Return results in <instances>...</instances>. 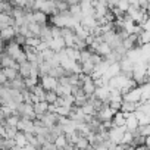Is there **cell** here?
<instances>
[{"instance_id":"obj_27","label":"cell","mask_w":150,"mask_h":150,"mask_svg":"<svg viewBox=\"0 0 150 150\" xmlns=\"http://www.w3.org/2000/svg\"><path fill=\"white\" fill-rule=\"evenodd\" d=\"M140 90H141V102H146L150 99V86L149 83H144V84H140Z\"/></svg>"},{"instance_id":"obj_34","label":"cell","mask_w":150,"mask_h":150,"mask_svg":"<svg viewBox=\"0 0 150 150\" xmlns=\"http://www.w3.org/2000/svg\"><path fill=\"white\" fill-rule=\"evenodd\" d=\"M81 109H83L84 115H96V109H94V106L91 105V102H88V100L81 106Z\"/></svg>"},{"instance_id":"obj_42","label":"cell","mask_w":150,"mask_h":150,"mask_svg":"<svg viewBox=\"0 0 150 150\" xmlns=\"http://www.w3.org/2000/svg\"><path fill=\"white\" fill-rule=\"evenodd\" d=\"M69 110H71V106H56V113L57 115H63V116H68V113H69Z\"/></svg>"},{"instance_id":"obj_26","label":"cell","mask_w":150,"mask_h":150,"mask_svg":"<svg viewBox=\"0 0 150 150\" xmlns=\"http://www.w3.org/2000/svg\"><path fill=\"white\" fill-rule=\"evenodd\" d=\"M110 50H112V49L109 47V44H108V43H105V41H102V43H100V44L96 47V50H94V52H96L97 54H100L102 57H105V56H106Z\"/></svg>"},{"instance_id":"obj_44","label":"cell","mask_w":150,"mask_h":150,"mask_svg":"<svg viewBox=\"0 0 150 150\" xmlns=\"http://www.w3.org/2000/svg\"><path fill=\"white\" fill-rule=\"evenodd\" d=\"M90 60H91V63H93V65H97V63H100V62L103 60V57H102L100 54H97L96 52H91V56H90Z\"/></svg>"},{"instance_id":"obj_23","label":"cell","mask_w":150,"mask_h":150,"mask_svg":"<svg viewBox=\"0 0 150 150\" xmlns=\"http://www.w3.org/2000/svg\"><path fill=\"white\" fill-rule=\"evenodd\" d=\"M134 115L138 121V125H144V124H150V115L147 113H143L140 110H134Z\"/></svg>"},{"instance_id":"obj_46","label":"cell","mask_w":150,"mask_h":150,"mask_svg":"<svg viewBox=\"0 0 150 150\" xmlns=\"http://www.w3.org/2000/svg\"><path fill=\"white\" fill-rule=\"evenodd\" d=\"M9 2H11L13 6H21V8H24V6L27 5V0H9Z\"/></svg>"},{"instance_id":"obj_22","label":"cell","mask_w":150,"mask_h":150,"mask_svg":"<svg viewBox=\"0 0 150 150\" xmlns=\"http://www.w3.org/2000/svg\"><path fill=\"white\" fill-rule=\"evenodd\" d=\"M83 15H94V6L90 2H80Z\"/></svg>"},{"instance_id":"obj_29","label":"cell","mask_w":150,"mask_h":150,"mask_svg":"<svg viewBox=\"0 0 150 150\" xmlns=\"http://www.w3.org/2000/svg\"><path fill=\"white\" fill-rule=\"evenodd\" d=\"M93 69H94V65L91 63V60H90V59H88V60L81 62V72H83V74H86V75H91Z\"/></svg>"},{"instance_id":"obj_12","label":"cell","mask_w":150,"mask_h":150,"mask_svg":"<svg viewBox=\"0 0 150 150\" xmlns=\"http://www.w3.org/2000/svg\"><path fill=\"white\" fill-rule=\"evenodd\" d=\"M33 21L37 22L38 25H44L49 22V15H46L41 11H33Z\"/></svg>"},{"instance_id":"obj_43","label":"cell","mask_w":150,"mask_h":150,"mask_svg":"<svg viewBox=\"0 0 150 150\" xmlns=\"http://www.w3.org/2000/svg\"><path fill=\"white\" fill-rule=\"evenodd\" d=\"M128 6H129V3L127 2V0H118V2H116V8H118L121 12H124V13H125V11L128 9Z\"/></svg>"},{"instance_id":"obj_19","label":"cell","mask_w":150,"mask_h":150,"mask_svg":"<svg viewBox=\"0 0 150 150\" xmlns=\"http://www.w3.org/2000/svg\"><path fill=\"white\" fill-rule=\"evenodd\" d=\"M71 88H72V86H71V84H68V86L57 84V86H56V88H54L53 91L56 93V96H57V97H62V96H65V94L71 93Z\"/></svg>"},{"instance_id":"obj_41","label":"cell","mask_w":150,"mask_h":150,"mask_svg":"<svg viewBox=\"0 0 150 150\" xmlns=\"http://www.w3.org/2000/svg\"><path fill=\"white\" fill-rule=\"evenodd\" d=\"M35 84H38V80H33V78H30V77H25V78H24V86H25L27 90L33 88Z\"/></svg>"},{"instance_id":"obj_10","label":"cell","mask_w":150,"mask_h":150,"mask_svg":"<svg viewBox=\"0 0 150 150\" xmlns=\"http://www.w3.org/2000/svg\"><path fill=\"white\" fill-rule=\"evenodd\" d=\"M93 94H94V97H96V99H99V100L105 102V100H108V96H109V88H108V86H100V87H96V88H94V91H93Z\"/></svg>"},{"instance_id":"obj_36","label":"cell","mask_w":150,"mask_h":150,"mask_svg":"<svg viewBox=\"0 0 150 150\" xmlns=\"http://www.w3.org/2000/svg\"><path fill=\"white\" fill-rule=\"evenodd\" d=\"M18 121H19V116H18V115H13V113L5 118V124L9 125V127H16Z\"/></svg>"},{"instance_id":"obj_11","label":"cell","mask_w":150,"mask_h":150,"mask_svg":"<svg viewBox=\"0 0 150 150\" xmlns=\"http://www.w3.org/2000/svg\"><path fill=\"white\" fill-rule=\"evenodd\" d=\"M13 35H15V30H13L12 25L5 27V28H0V40H3L5 43L9 41V40H12Z\"/></svg>"},{"instance_id":"obj_21","label":"cell","mask_w":150,"mask_h":150,"mask_svg":"<svg viewBox=\"0 0 150 150\" xmlns=\"http://www.w3.org/2000/svg\"><path fill=\"white\" fill-rule=\"evenodd\" d=\"M9 25H13V18L11 15L0 12V28H5V27H9Z\"/></svg>"},{"instance_id":"obj_18","label":"cell","mask_w":150,"mask_h":150,"mask_svg":"<svg viewBox=\"0 0 150 150\" xmlns=\"http://www.w3.org/2000/svg\"><path fill=\"white\" fill-rule=\"evenodd\" d=\"M63 50H65V54H66L69 59L80 62V50H78V49H75V47H65Z\"/></svg>"},{"instance_id":"obj_17","label":"cell","mask_w":150,"mask_h":150,"mask_svg":"<svg viewBox=\"0 0 150 150\" xmlns=\"http://www.w3.org/2000/svg\"><path fill=\"white\" fill-rule=\"evenodd\" d=\"M33 109H34L35 115L46 113L47 109H49V103L47 102H35V103H33Z\"/></svg>"},{"instance_id":"obj_45","label":"cell","mask_w":150,"mask_h":150,"mask_svg":"<svg viewBox=\"0 0 150 150\" xmlns=\"http://www.w3.org/2000/svg\"><path fill=\"white\" fill-rule=\"evenodd\" d=\"M50 31H52V38H54V37H60V28H59V27L52 25V27H50Z\"/></svg>"},{"instance_id":"obj_25","label":"cell","mask_w":150,"mask_h":150,"mask_svg":"<svg viewBox=\"0 0 150 150\" xmlns=\"http://www.w3.org/2000/svg\"><path fill=\"white\" fill-rule=\"evenodd\" d=\"M2 72L5 74V77H6L8 81L15 80L18 75H19V74H18V69H15V68H2Z\"/></svg>"},{"instance_id":"obj_20","label":"cell","mask_w":150,"mask_h":150,"mask_svg":"<svg viewBox=\"0 0 150 150\" xmlns=\"http://www.w3.org/2000/svg\"><path fill=\"white\" fill-rule=\"evenodd\" d=\"M137 109V103H132V102H127V100H122L121 102V108L119 110H122L124 113H129V112H134Z\"/></svg>"},{"instance_id":"obj_24","label":"cell","mask_w":150,"mask_h":150,"mask_svg":"<svg viewBox=\"0 0 150 150\" xmlns=\"http://www.w3.org/2000/svg\"><path fill=\"white\" fill-rule=\"evenodd\" d=\"M13 140H15V144L16 146H19V147H22L24 149V146L27 144V138H25V132L24 131H16V134H15V137H13Z\"/></svg>"},{"instance_id":"obj_16","label":"cell","mask_w":150,"mask_h":150,"mask_svg":"<svg viewBox=\"0 0 150 150\" xmlns=\"http://www.w3.org/2000/svg\"><path fill=\"white\" fill-rule=\"evenodd\" d=\"M30 69H31V62H28V60H24V62H21V63H19L18 74L21 75L22 78H25V77H28Z\"/></svg>"},{"instance_id":"obj_40","label":"cell","mask_w":150,"mask_h":150,"mask_svg":"<svg viewBox=\"0 0 150 150\" xmlns=\"http://www.w3.org/2000/svg\"><path fill=\"white\" fill-rule=\"evenodd\" d=\"M40 54L43 56V59H44V60H47V62H49V60L54 56V52H53L52 49H49V47H47V49H44L43 52H40Z\"/></svg>"},{"instance_id":"obj_13","label":"cell","mask_w":150,"mask_h":150,"mask_svg":"<svg viewBox=\"0 0 150 150\" xmlns=\"http://www.w3.org/2000/svg\"><path fill=\"white\" fill-rule=\"evenodd\" d=\"M121 72V68H119V62H113V63H109L106 72L103 74L106 78H110V77H115V75H118Z\"/></svg>"},{"instance_id":"obj_47","label":"cell","mask_w":150,"mask_h":150,"mask_svg":"<svg viewBox=\"0 0 150 150\" xmlns=\"http://www.w3.org/2000/svg\"><path fill=\"white\" fill-rule=\"evenodd\" d=\"M5 83H8V80L5 77V74L2 72V69H0V84H5Z\"/></svg>"},{"instance_id":"obj_39","label":"cell","mask_w":150,"mask_h":150,"mask_svg":"<svg viewBox=\"0 0 150 150\" xmlns=\"http://www.w3.org/2000/svg\"><path fill=\"white\" fill-rule=\"evenodd\" d=\"M90 56H91V50H90L88 47H86V49L80 50V62L88 60V59H90Z\"/></svg>"},{"instance_id":"obj_28","label":"cell","mask_w":150,"mask_h":150,"mask_svg":"<svg viewBox=\"0 0 150 150\" xmlns=\"http://www.w3.org/2000/svg\"><path fill=\"white\" fill-rule=\"evenodd\" d=\"M53 143H54L56 149H63V147L66 146V143H68L66 135H65L63 132H62V134H59V135H56V137H54V140H53Z\"/></svg>"},{"instance_id":"obj_31","label":"cell","mask_w":150,"mask_h":150,"mask_svg":"<svg viewBox=\"0 0 150 150\" xmlns=\"http://www.w3.org/2000/svg\"><path fill=\"white\" fill-rule=\"evenodd\" d=\"M150 41V30H143L140 34H138V46L141 44H146Z\"/></svg>"},{"instance_id":"obj_8","label":"cell","mask_w":150,"mask_h":150,"mask_svg":"<svg viewBox=\"0 0 150 150\" xmlns=\"http://www.w3.org/2000/svg\"><path fill=\"white\" fill-rule=\"evenodd\" d=\"M137 127H138V121H137L134 112L127 113V116H125V128H127L128 131H132V132H134V131L137 129Z\"/></svg>"},{"instance_id":"obj_30","label":"cell","mask_w":150,"mask_h":150,"mask_svg":"<svg viewBox=\"0 0 150 150\" xmlns=\"http://www.w3.org/2000/svg\"><path fill=\"white\" fill-rule=\"evenodd\" d=\"M74 146H75V149H93V147L90 146L87 137H83V135L77 140V143H75Z\"/></svg>"},{"instance_id":"obj_7","label":"cell","mask_w":150,"mask_h":150,"mask_svg":"<svg viewBox=\"0 0 150 150\" xmlns=\"http://www.w3.org/2000/svg\"><path fill=\"white\" fill-rule=\"evenodd\" d=\"M46 43H47V47H49V49H52L53 52H59V50H62V49L65 47V41H63L62 35H60V37L50 38V40H49V41H46Z\"/></svg>"},{"instance_id":"obj_6","label":"cell","mask_w":150,"mask_h":150,"mask_svg":"<svg viewBox=\"0 0 150 150\" xmlns=\"http://www.w3.org/2000/svg\"><path fill=\"white\" fill-rule=\"evenodd\" d=\"M80 24L90 33L94 27H97V21H96V18H94V15H83V18H81V21H80Z\"/></svg>"},{"instance_id":"obj_14","label":"cell","mask_w":150,"mask_h":150,"mask_svg":"<svg viewBox=\"0 0 150 150\" xmlns=\"http://www.w3.org/2000/svg\"><path fill=\"white\" fill-rule=\"evenodd\" d=\"M38 38L41 41H49L52 38V31H50V27L47 24L44 25H40V33H38Z\"/></svg>"},{"instance_id":"obj_2","label":"cell","mask_w":150,"mask_h":150,"mask_svg":"<svg viewBox=\"0 0 150 150\" xmlns=\"http://www.w3.org/2000/svg\"><path fill=\"white\" fill-rule=\"evenodd\" d=\"M125 13H127V15H128V16L135 22V24H140L146 16H149V15H147V12H143L140 8H135V6H131V5H129V6H128V9L125 11Z\"/></svg>"},{"instance_id":"obj_35","label":"cell","mask_w":150,"mask_h":150,"mask_svg":"<svg viewBox=\"0 0 150 150\" xmlns=\"http://www.w3.org/2000/svg\"><path fill=\"white\" fill-rule=\"evenodd\" d=\"M41 40L38 38V37H35V35H31V37H25V41H24V44L25 46H30V47H37V44L40 43ZM22 44V46H24Z\"/></svg>"},{"instance_id":"obj_38","label":"cell","mask_w":150,"mask_h":150,"mask_svg":"<svg viewBox=\"0 0 150 150\" xmlns=\"http://www.w3.org/2000/svg\"><path fill=\"white\" fill-rule=\"evenodd\" d=\"M27 25H28V30H30V33H31L33 35L38 37V33H40V25H38L37 22H30V24H27Z\"/></svg>"},{"instance_id":"obj_3","label":"cell","mask_w":150,"mask_h":150,"mask_svg":"<svg viewBox=\"0 0 150 150\" xmlns=\"http://www.w3.org/2000/svg\"><path fill=\"white\" fill-rule=\"evenodd\" d=\"M141 99V90H140V86H135L132 88H129L128 91H125L122 94V100H127V102H132V103H138Z\"/></svg>"},{"instance_id":"obj_1","label":"cell","mask_w":150,"mask_h":150,"mask_svg":"<svg viewBox=\"0 0 150 150\" xmlns=\"http://www.w3.org/2000/svg\"><path fill=\"white\" fill-rule=\"evenodd\" d=\"M16 112H18L19 118H28V119H34L35 118V112L33 109V103H27V102L19 103Z\"/></svg>"},{"instance_id":"obj_5","label":"cell","mask_w":150,"mask_h":150,"mask_svg":"<svg viewBox=\"0 0 150 150\" xmlns=\"http://www.w3.org/2000/svg\"><path fill=\"white\" fill-rule=\"evenodd\" d=\"M16 129L24 131V132H34V122H33V119L19 118V121L16 124Z\"/></svg>"},{"instance_id":"obj_32","label":"cell","mask_w":150,"mask_h":150,"mask_svg":"<svg viewBox=\"0 0 150 150\" xmlns=\"http://www.w3.org/2000/svg\"><path fill=\"white\" fill-rule=\"evenodd\" d=\"M134 134H138V135H150V124L138 125L137 129L134 131Z\"/></svg>"},{"instance_id":"obj_4","label":"cell","mask_w":150,"mask_h":150,"mask_svg":"<svg viewBox=\"0 0 150 150\" xmlns=\"http://www.w3.org/2000/svg\"><path fill=\"white\" fill-rule=\"evenodd\" d=\"M38 83H40V86L44 90H54L56 86L59 84L57 83V78L52 77V75H43V77L38 78Z\"/></svg>"},{"instance_id":"obj_9","label":"cell","mask_w":150,"mask_h":150,"mask_svg":"<svg viewBox=\"0 0 150 150\" xmlns=\"http://www.w3.org/2000/svg\"><path fill=\"white\" fill-rule=\"evenodd\" d=\"M122 46L128 50L135 46H138V35L137 34H128L125 38H122Z\"/></svg>"},{"instance_id":"obj_15","label":"cell","mask_w":150,"mask_h":150,"mask_svg":"<svg viewBox=\"0 0 150 150\" xmlns=\"http://www.w3.org/2000/svg\"><path fill=\"white\" fill-rule=\"evenodd\" d=\"M125 116H127V113H124L122 110H116L113 113V116H112V124L116 125V127L124 125L125 124Z\"/></svg>"},{"instance_id":"obj_33","label":"cell","mask_w":150,"mask_h":150,"mask_svg":"<svg viewBox=\"0 0 150 150\" xmlns=\"http://www.w3.org/2000/svg\"><path fill=\"white\" fill-rule=\"evenodd\" d=\"M54 6H56V9H57L59 13L68 12V8H69V5L65 2V0H54Z\"/></svg>"},{"instance_id":"obj_37","label":"cell","mask_w":150,"mask_h":150,"mask_svg":"<svg viewBox=\"0 0 150 150\" xmlns=\"http://www.w3.org/2000/svg\"><path fill=\"white\" fill-rule=\"evenodd\" d=\"M56 99H57V96H56V93H54L53 90H46V93H44V100H46L47 103H54Z\"/></svg>"},{"instance_id":"obj_48","label":"cell","mask_w":150,"mask_h":150,"mask_svg":"<svg viewBox=\"0 0 150 150\" xmlns=\"http://www.w3.org/2000/svg\"><path fill=\"white\" fill-rule=\"evenodd\" d=\"M0 2H6V0H0Z\"/></svg>"}]
</instances>
